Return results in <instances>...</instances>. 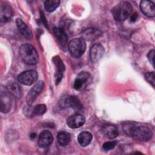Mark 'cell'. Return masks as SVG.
Masks as SVG:
<instances>
[{
  "label": "cell",
  "instance_id": "6da1fadb",
  "mask_svg": "<svg viewBox=\"0 0 155 155\" xmlns=\"http://www.w3.org/2000/svg\"><path fill=\"white\" fill-rule=\"evenodd\" d=\"M124 133L135 140L147 142L150 140L153 134V129L150 126L134 122H127L123 125Z\"/></svg>",
  "mask_w": 155,
  "mask_h": 155
},
{
  "label": "cell",
  "instance_id": "7a4b0ae2",
  "mask_svg": "<svg viewBox=\"0 0 155 155\" xmlns=\"http://www.w3.org/2000/svg\"><path fill=\"white\" fill-rule=\"evenodd\" d=\"M19 54L24 63L28 65L36 64L39 61V55L35 48L29 44H22L19 48Z\"/></svg>",
  "mask_w": 155,
  "mask_h": 155
},
{
  "label": "cell",
  "instance_id": "3957f363",
  "mask_svg": "<svg viewBox=\"0 0 155 155\" xmlns=\"http://www.w3.org/2000/svg\"><path fill=\"white\" fill-rule=\"evenodd\" d=\"M132 10V5L129 2L122 1L113 7L111 12L115 20L122 21L128 18Z\"/></svg>",
  "mask_w": 155,
  "mask_h": 155
},
{
  "label": "cell",
  "instance_id": "277c9868",
  "mask_svg": "<svg viewBox=\"0 0 155 155\" xmlns=\"http://www.w3.org/2000/svg\"><path fill=\"white\" fill-rule=\"evenodd\" d=\"M68 47L72 56L79 58L82 56L85 51V41L82 38H74L70 41Z\"/></svg>",
  "mask_w": 155,
  "mask_h": 155
},
{
  "label": "cell",
  "instance_id": "5b68a950",
  "mask_svg": "<svg viewBox=\"0 0 155 155\" xmlns=\"http://www.w3.org/2000/svg\"><path fill=\"white\" fill-rule=\"evenodd\" d=\"M91 76L90 74L86 71L79 73L75 79L73 87L78 91H83L90 84Z\"/></svg>",
  "mask_w": 155,
  "mask_h": 155
},
{
  "label": "cell",
  "instance_id": "8992f818",
  "mask_svg": "<svg viewBox=\"0 0 155 155\" xmlns=\"http://www.w3.org/2000/svg\"><path fill=\"white\" fill-rule=\"evenodd\" d=\"M38 73L33 70H30L21 73L18 76V81L21 84L25 85H31L38 80Z\"/></svg>",
  "mask_w": 155,
  "mask_h": 155
},
{
  "label": "cell",
  "instance_id": "52a82bcc",
  "mask_svg": "<svg viewBox=\"0 0 155 155\" xmlns=\"http://www.w3.org/2000/svg\"><path fill=\"white\" fill-rule=\"evenodd\" d=\"M62 107H71L75 111H81L83 105L80 100L75 96H68L64 97L60 102Z\"/></svg>",
  "mask_w": 155,
  "mask_h": 155
},
{
  "label": "cell",
  "instance_id": "ba28073f",
  "mask_svg": "<svg viewBox=\"0 0 155 155\" xmlns=\"http://www.w3.org/2000/svg\"><path fill=\"white\" fill-rule=\"evenodd\" d=\"M44 88V82L43 81H39L29 91L26 97V102L28 105H31L35 102L38 95L42 91Z\"/></svg>",
  "mask_w": 155,
  "mask_h": 155
},
{
  "label": "cell",
  "instance_id": "9c48e42d",
  "mask_svg": "<svg viewBox=\"0 0 155 155\" xmlns=\"http://www.w3.org/2000/svg\"><path fill=\"white\" fill-rule=\"evenodd\" d=\"M10 93L8 91H1L0 94L1 111L2 113H7L10 111L12 107V97Z\"/></svg>",
  "mask_w": 155,
  "mask_h": 155
},
{
  "label": "cell",
  "instance_id": "30bf717a",
  "mask_svg": "<svg viewBox=\"0 0 155 155\" xmlns=\"http://www.w3.org/2000/svg\"><path fill=\"white\" fill-rule=\"evenodd\" d=\"M104 53V48L99 43L94 44L90 50V56L91 61L96 62L100 60Z\"/></svg>",
  "mask_w": 155,
  "mask_h": 155
},
{
  "label": "cell",
  "instance_id": "8fae6325",
  "mask_svg": "<svg viewBox=\"0 0 155 155\" xmlns=\"http://www.w3.org/2000/svg\"><path fill=\"white\" fill-rule=\"evenodd\" d=\"M53 140V137L51 132L48 130H44L39 134L38 143L39 147L46 148L51 144Z\"/></svg>",
  "mask_w": 155,
  "mask_h": 155
},
{
  "label": "cell",
  "instance_id": "7c38bea8",
  "mask_svg": "<svg viewBox=\"0 0 155 155\" xmlns=\"http://www.w3.org/2000/svg\"><path fill=\"white\" fill-rule=\"evenodd\" d=\"M140 8L142 12L148 17L153 18L155 16L154 4L150 1L143 0L140 2Z\"/></svg>",
  "mask_w": 155,
  "mask_h": 155
},
{
  "label": "cell",
  "instance_id": "4fadbf2b",
  "mask_svg": "<svg viewBox=\"0 0 155 155\" xmlns=\"http://www.w3.org/2000/svg\"><path fill=\"white\" fill-rule=\"evenodd\" d=\"M85 123L84 117L79 114H75L70 116L67 120V124L71 128H77Z\"/></svg>",
  "mask_w": 155,
  "mask_h": 155
},
{
  "label": "cell",
  "instance_id": "5bb4252c",
  "mask_svg": "<svg viewBox=\"0 0 155 155\" xmlns=\"http://www.w3.org/2000/svg\"><path fill=\"white\" fill-rule=\"evenodd\" d=\"M101 131L104 136L108 139H114L119 134L118 128L114 125L107 124L102 126Z\"/></svg>",
  "mask_w": 155,
  "mask_h": 155
},
{
  "label": "cell",
  "instance_id": "9a60e30c",
  "mask_svg": "<svg viewBox=\"0 0 155 155\" xmlns=\"http://www.w3.org/2000/svg\"><path fill=\"white\" fill-rule=\"evenodd\" d=\"M102 35V32L97 28H89L84 30L82 33V38L84 41H93Z\"/></svg>",
  "mask_w": 155,
  "mask_h": 155
},
{
  "label": "cell",
  "instance_id": "2e32d148",
  "mask_svg": "<svg viewBox=\"0 0 155 155\" xmlns=\"http://www.w3.org/2000/svg\"><path fill=\"white\" fill-rule=\"evenodd\" d=\"M53 33L59 44L64 48H67L68 38L65 31L61 28L54 27L53 28Z\"/></svg>",
  "mask_w": 155,
  "mask_h": 155
},
{
  "label": "cell",
  "instance_id": "e0dca14e",
  "mask_svg": "<svg viewBox=\"0 0 155 155\" xmlns=\"http://www.w3.org/2000/svg\"><path fill=\"white\" fill-rule=\"evenodd\" d=\"M16 26L21 33V34L27 39H31L33 35L31 31L29 28V27L25 24V23L19 18H18L16 20Z\"/></svg>",
  "mask_w": 155,
  "mask_h": 155
},
{
  "label": "cell",
  "instance_id": "ac0fdd59",
  "mask_svg": "<svg viewBox=\"0 0 155 155\" xmlns=\"http://www.w3.org/2000/svg\"><path fill=\"white\" fill-rule=\"evenodd\" d=\"M13 10L8 4H1L0 7V21L1 22H7L12 18Z\"/></svg>",
  "mask_w": 155,
  "mask_h": 155
},
{
  "label": "cell",
  "instance_id": "d6986e66",
  "mask_svg": "<svg viewBox=\"0 0 155 155\" xmlns=\"http://www.w3.org/2000/svg\"><path fill=\"white\" fill-rule=\"evenodd\" d=\"M53 61L56 67V83L59 84L62 78L63 72L65 70V66L63 64L62 61L59 56H55L53 59Z\"/></svg>",
  "mask_w": 155,
  "mask_h": 155
},
{
  "label": "cell",
  "instance_id": "ffe728a7",
  "mask_svg": "<svg viewBox=\"0 0 155 155\" xmlns=\"http://www.w3.org/2000/svg\"><path fill=\"white\" fill-rule=\"evenodd\" d=\"M93 138L92 134L88 131H83L79 134L78 141L82 147H86L89 145Z\"/></svg>",
  "mask_w": 155,
  "mask_h": 155
},
{
  "label": "cell",
  "instance_id": "44dd1931",
  "mask_svg": "<svg viewBox=\"0 0 155 155\" xmlns=\"http://www.w3.org/2000/svg\"><path fill=\"white\" fill-rule=\"evenodd\" d=\"M7 89L8 91L16 98L21 97V89L20 86L16 82H11L7 85Z\"/></svg>",
  "mask_w": 155,
  "mask_h": 155
},
{
  "label": "cell",
  "instance_id": "7402d4cb",
  "mask_svg": "<svg viewBox=\"0 0 155 155\" xmlns=\"http://www.w3.org/2000/svg\"><path fill=\"white\" fill-rule=\"evenodd\" d=\"M70 134L66 131H60L57 134V140L59 144L61 146H66L70 142Z\"/></svg>",
  "mask_w": 155,
  "mask_h": 155
},
{
  "label": "cell",
  "instance_id": "603a6c76",
  "mask_svg": "<svg viewBox=\"0 0 155 155\" xmlns=\"http://www.w3.org/2000/svg\"><path fill=\"white\" fill-rule=\"evenodd\" d=\"M60 1L59 0H47L44 2L45 9L48 12L54 11L59 5Z\"/></svg>",
  "mask_w": 155,
  "mask_h": 155
},
{
  "label": "cell",
  "instance_id": "cb8c5ba5",
  "mask_svg": "<svg viewBox=\"0 0 155 155\" xmlns=\"http://www.w3.org/2000/svg\"><path fill=\"white\" fill-rule=\"evenodd\" d=\"M47 111L46 105L44 104H39L36 105L33 109V115L41 116L44 114Z\"/></svg>",
  "mask_w": 155,
  "mask_h": 155
},
{
  "label": "cell",
  "instance_id": "d4e9b609",
  "mask_svg": "<svg viewBox=\"0 0 155 155\" xmlns=\"http://www.w3.org/2000/svg\"><path fill=\"white\" fill-rule=\"evenodd\" d=\"M154 78H155V74H154V72L152 71V72H147L145 74V79H146V81L150 83L153 87H154V84H155V80H154Z\"/></svg>",
  "mask_w": 155,
  "mask_h": 155
},
{
  "label": "cell",
  "instance_id": "484cf974",
  "mask_svg": "<svg viewBox=\"0 0 155 155\" xmlns=\"http://www.w3.org/2000/svg\"><path fill=\"white\" fill-rule=\"evenodd\" d=\"M116 141H108L104 143L102 145V148L105 151H109L113 150L116 145Z\"/></svg>",
  "mask_w": 155,
  "mask_h": 155
},
{
  "label": "cell",
  "instance_id": "4316f807",
  "mask_svg": "<svg viewBox=\"0 0 155 155\" xmlns=\"http://www.w3.org/2000/svg\"><path fill=\"white\" fill-rule=\"evenodd\" d=\"M154 53H155L154 50L152 49L151 50H150L148 52V53L147 54L148 59L150 61V63L153 65V67H154Z\"/></svg>",
  "mask_w": 155,
  "mask_h": 155
},
{
  "label": "cell",
  "instance_id": "83f0119b",
  "mask_svg": "<svg viewBox=\"0 0 155 155\" xmlns=\"http://www.w3.org/2000/svg\"><path fill=\"white\" fill-rule=\"evenodd\" d=\"M138 18V15L137 13H134L130 17V21L131 22H135Z\"/></svg>",
  "mask_w": 155,
  "mask_h": 155
},
{
  "label": "cell",
  "instance_id": "f1b7e54d",
  "mask_svg": "<svg viewBox=\"0 0 155 155\" xmlns=\"http://www.w3.org/2000/svg\"><path fill=\"white\" fill-rule=\"evenodd\" d=\"M30 137H32V138H35V137H36V134H35V133H31V135H30Z\"/></svg>",
  "mask_w": 155,
  "mask_h": 155
}]
</instances>
